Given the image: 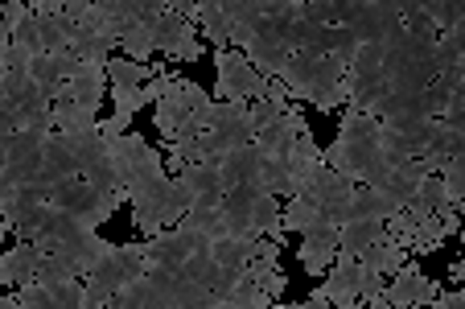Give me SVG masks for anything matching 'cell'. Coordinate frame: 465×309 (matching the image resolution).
<instances>
[{"label": "cell", "instance_id": "obj_5", "mask_svg": "<svg viewBox=\"0 0 465 309\" xmlns=\"http://www.w3.org/2000/svg\"><path fill=\"white\" fill-rule=\"evenodd\" d=\"M214 104H255V99H268L272 83L260 79L252 71V62L239 50H214Z\"/></svg>", "mask_w": 465, "mask_h": 309}, {"label": "cell", "instance_id": "obj_30", "mask_svg": "<svg viewBox=\"0 0 465 309\" xmlns=\"http://www.w3.org/2000/svg\"><path fill=\"white\" fill-rule=\"evenodd\" d=\"M359 260H362L367 268H375L379 276H391V273H400V268L408 264V247H400V244H395V239L383 231V235H379Z\"/></svg>", "mask_w": 465, "mask_h": 309}, {"label": "cell", "instance_id": "obj_56", "mask_svg": "<svg viewBox=\"0 0 465 309\" xmlns=\"http://www.w3.org/2000/svg\"><path fill=\"white\" fill-rule=\"evenodd\" d=\"M260 309H284V305H276V301H272V305H260Z\"/></svg>", "mask_w": 465, "mask_h": 309}, {"label": "cell", "instance_id": "obj_22", "mask_svg": "<svg viewBox=\"0 0 465 309\" xmlns=\"http://www.w3.org/2000/svg\"><path fill=\"white\" fill-rule=\"evenodd\" d=\"M305 128H309V124L301 120V112H297V107H289V112H284L281 120L272 124V128H263V133L255 136L252 145H260L263 157H289L292 145H297V136L305 133Z\"/></svg>", "mask_w": 465, "mask_h": 309}, {"label": "cell", "instance_id": "obj_46", "mask_svg": "<svg viewBox=\"0 0 465 309\" xmlns=\"http://www.w3.org/2000/svg\"><path fill=\"white\" fill-rule=\"evenodd\" d=\"M13 301H17V309H54L50 293H45V289H37L34 281H29V284H21V289L13 293Z\"/></svg>", "mask_w": 465, "mask_h": 309}, {"label": "cell", "instance_id": "obj_21", "mask_svg": "<svg viewBox=\"0 0 465 309\" xmlns=\"http://www.w3.org/2000/svg\"><path fill=\"white\" fill-rule=\"evenodd\" d=\"M42 260H45V252L37 244H29V239L13 244L9 252L0 256V284H5V289H21V284H29Z\"/></svg>", "mask_w": 465, "mask_h": 309}, {"label": "cell", "instance_id": "obj_38", "mask_svg": "<svg viewBox=\"0 0 465 309\" xmlns=\"http://www.w3.org/2000/svg\"><path fill=\"white\" fill-rule=\"evenodd\" d=\"M408 206H416V211H424V214H449V211H453V206H449L445 185H440L437 174H429L420 185H416V194H412V203H408Z\"/></svg>", "mask_w": 465, "mask_h": 309}, {"label": "cell", "instance_id": "obj_52", "mask_svg": "<svg viewBox=\"0 0 465 309\" xmlns=\"http://www.w3.org/2000/svg\"><path fill=\"white\" fill-rule=\"evenodd\" d=\"M284 309H330V301H325L322 293H313V297H305L301 305H284Z\"/></svg>", "mask_w": 465, "mask_h": 309}, {"label": "cell", "instance_id": "obj_49", "mask_svg": "<svg viewBox=\"0 0 465 309\" xmlns=\"http://www.w3.org/2000/svg\"><path fill=\"white\" fill-rule=\"evenodd\" d=\"M25 17H29V5H25V0H5V5H0V21H5V29H9V34Z\"/></svg>", "mask_w": 465, "mask_h": 309}, {"label": "cell", "instance_id": "obj_37", "mask_svg": "<svg viewBox=\"0 0 465 309\" xmlns=\"http://www.w3.org/2000/svg\"><path fill=\"white\" fill-rule=\"evenodd\" d=\"M161 13H165V9H161ZM153 21H157V17L136 21V25H132L128 34L115 42V45H124V54H128L132 62H141V66H149V58L157 54V50H153Z\"/></svg>", "mask_w": 465, "mask_h": 309}, {"label": "cell", "instance_id": "obj_27", "mask_svg": "<svg viewBox=\"0 0 465 309\" xmlns=\"http://www.w3.org/2000/svg\"><path fill=\"white\" fill-rule=\"evenodd\" d=\"M112 50L115 45L107 42L99 29H91V25H74V34H71V58L79 62V66H107V58H112Z\"/></svg>", "mask_w": 465, "mask_h": 309}, {"label": "cell", "instance_id": "obj_11", "mask_svg": "<svg viewBox=\"0 0 465 309\" xmlns=\"http://www.w3.org/2000/svg\"><path fill=\"white\" fill-rule=\"evenodd\" d=\"M292 99L313 104L317 112H338V107H346V71L330 58V54H322V58H313L305 83L297 87V95Z\"/></svg>", "mask_w": 465, "mask_h": 309}, {"label": "cell", "instance_id": "obj_24", "mask_svg": "<svg viewBox=\"0 0 465 309\" xmlns=\"http://www.w3.org/2000/svg\"><path fill=\"white\" fill-rule=\"evenodd\" d=\"M177 182L190 190L193 206H219L223 203V177H219V165H185L177 169Z\"/></svg>", "mask_w": 465, "mask_h": 309}, {"label": "cell", "instance_id": "obj_6", "mask_svg": "<svg viewBox=\"0 0 465 309\" xmlns=\"http://www.w3.org/2000/svg\"><path fill=\"white\" fill-rule=\"evenodd\" d=\"M239 145H252V120H247V104H214L206 133H198V149H203L206 165H219L227 153Z\"/></svg>", "mask_w": 465, "mask_h": 309}, {"label": "cell", "instance_id": "obj_26", "mask_svg": "<svg viewBox=\"0 0 465 309\" xmlns=\"http://www.w3.org/2000/svg\"><path fill=\"white\" fill-rule=\"evenodd\" d=\"M255 244H260V239H252V235H223L211 244V260L223 273H243L255 260Z\"/></svg>", "mask_w": 465, "mask_h": 309}, {"label": "cell", "instance_id": "obj_23", "mask_svg": "<svg viewBox=\"0 0 465 309\" xmlns=\"http://www.w3.org/2000/svg\"><path fill=\"white\" fill-rule=\"evenodd\" d=\"M429 174H432V169L424 165V157H416V161H404V165H391L375 182V190H383L387 198H395L400 206H408V203H412V194H416V185H420Z\"/></svg>", "mask_w": 465, "mask_h": 309}, {"label": "cell", "instance_id": "obj_53", "mask_svg": "<svg viewBox=\"0 0 465 309\" xmlns=\"http://www.w3.org/2000/svg\"><path fill=\"white\" fill-rule=\"evenodd\" d=\"M5 50H9V29H5V21H0V58H5Z\"/></svg>", "mask_w": 465, "mask_h": 309}, {"label": "cell", "instance_id": "obj_17", "mask_svg": "<svg viewBox=\"0 0 465 309\" xmlns=\"http://www.w3.org/2000/svg\"><path fill=\"white\" fill-rule=\"evenodd\" d=\"M317 293L338 309H359V260L338 252L334 264H330V276L317 284Z\"/></svg>", "mask_w": 465, "mask_h": 309}, {"label": "cell", "instance_id": "obj_8", "mask_svg": "<svg viewBox=\"0 0 465 309\" xmlns=\"http://www.w3.org/2000/svg\"><path fill=\"white\" fill-rule=\"evenodd\" d=\"M50 206H58V211H71L74 219L83 223V227L99 231L107 219H112V211H120V198L104 194V190H95V185H87L83 177H66V182L54 185L50 194Z\"/></svg>", "mask_w": 465, "mask_h": 309}, {"label": "cell", "instance_id": "obj_19", "mask_svg": "<svg viewBox=\"0 0 465 309\" xmlns=\"http://www.w3.org/2000/svg\"><path fill=\"white\" fill-rule=\"evenodd\" d=\"M334 256H338V227L317 223V227L301 231V264H305L309 276H325Z\"/></svg>", "mask_w": 465, "mask_h": 309}, {"label": "cell", "instance_id": "obj_1", "mask_svg": "<svg viewBox=\"0 0 465 309\" xmlns=\"http://www.w3.org/2000/svg\"><path fill=\"white\" fill-rule=\"evenodd\" d=\"M322 161L338 174H346L354 185H375L387 174V161L379 153V124L371 115L342 112V128L338 141L322 153Z\"/></svg>", "mask_w": 465, "mask_h": 309}, {"label": "cell", "instance_id": "obj_12", "mask_svg": "<svg viewBox=\"0 0 465 309\" xmlns=\"http://www.w3.org/2000/svg\"><path fill=\"white\" fill-rule=\"evenodd\" d=\"M440 281H429V276L420 273V268L408 260L400 273H391V284H383V293H379L375 301H371V309H412V305H432V301L440 297Z\"/></svg>", "mask_w": 465, "mask_h": 309}, {"label": "cell", "instance_id": "obj_50", "mask_svg": "<svg viewBox=\"0 0 465 309\" xmlns=\"http://www.w3.org/2000/svg\"><path fill=\"white\" fill-rule=\"evenodd\" d=\"M17 133V112H13V104L5 95H0V136H13Z\"/></svg>", "mask_w": 465, "mask_h": 309}, {"label": "cell", "instance_id": "obj_15", "mask_svg": "<svg viewBox=\"0 0 465 309\" xmlns=\"http://www.w3.org/2000/svg\"><path fill=\"white\" fill-rule=\"evenodd\" d=\"M239 54H243L247 62H252V71L260 75V79L276 83V75L284 71V62H289V54H292V50H289V45H284V37L272 29V21H263V25H260V34H255L252 42H247Z\"/></svg>", "mask_w": 465, "mask_h": 309}, {"label": "cell", "instance_id": "obj_43", "mask_svg": "<svg viewBox=\"0 0 465 309\" xmlns=\"http://www.w3.org/2000/svg\"><path fill=\"white\" fill-rule=\"evenodd\" d=\"M42 289V284H37ZM45 293H50L54 309H83V281L74 276V281H54L45 284Z\"/></svg>", "mask_w": 465, "mask_h": 309}, {"label": "cell", "instance_id": "obj_42", "mask_svg": "<svg viewBox=\"0 0 465 309\" xmlns=\"http://www.w3.org/2000/svg\"><path fill=\"white\" fill-rule=\"evenodd\" d=\"M437 177H440V185H445L449 206L461 211V203H465V157H449L445 165L437 169Z\"/></svg>", "mask_w": 465, "mask_h": 309}, {"label": "cell", "instance_id": "obj_31", "mask_svg": "<svg viewBox=\"0 0 465 309\" xmlns=\"http://www.w3.org/2000/svg\"><path fill=\"white\" fill-rule=\"evenodd\" d=\"M449 71H465V29L437 34V42H432V75Z\"/></svg>", "mask_w": 465, "mask_h": 309}, {"label": "cell", "instance_id": "obj_28", "mask_svg": "<svg viewBox=\"0 0 465 309\" xmlns=\"http://www.w3.org/2000/svg\"><path fill=\"white\" fill-rule=\"evenodd\" d=\"M104 87H107L104 66H79V71H74V79L66 83V95H62V99H74V104L95 107V112H99V104H104Z\"/></svg>", "mask_w": 465, "mask_h": 309}, {"label": "cell", "instance_id": "obj_20", "mask_svg": "<svg viewBox=\"0 0 465 309\" xmlns=\"http://www.w3.org/2000/svg\"><path fill=\"white\" fill-rule=\"evenodd\" d=\"M107 247H112V244H107L99 231H83V235H74V239H62V244L42 247V252H50V256H58V260H66V264H71L79 276H87L91 264L104 256Z\"/></svg>", "mask_w": 465, "mask_h": 309}, {"label": "cell", "instance_id": "obj_25", "mask_svg": "<svg viewBox=\"0 0 465 309\" xmlns=\"http://www.w3.org/2000/svg\"><path fill=\"white\" fill-rule=\"evenodd\" d=\"M260 169H263L260 145H239L235 153H227V157L219 161L223 190H231V185H247V182H260Z\"/></svg>", "mask_w": 465, "mask_h": 309}, {"label": "cell", "instance_id": "obj_48", "mask_svg": "<svg viewBox=\"0 0 465 309\" xmlns=\"http://www.w3.org/2000/svg\"><path fill=\"white\" fill-rule=\"evenodd\" d=\"M9 42L13 45H25V50H34V54H42V45H37V21H34V13H29V17L21 21L17 29H13Z\"/></svg>", "mask_w": 465, "mask_h": 309}, {"label": "cell", "instance_id": "obj_44", "mask_svg": "<svg viewBox=\"0 0 465 309\" xmlns=\"http://www.w3.org/2000/svg\"><path fill=\"white\" fill-rule=\"evenodd\" d=\"M34 58H37L34 50H25V45H13V42H9V50H5V58H0V75H29Z\"/></svg>", "mask_w": 465, "mask_h": 309}, {"label": "cell", "instance_id": "obj_39", "mask_svg": "<svg viewBox=\"0 0 465 309\" xmlns=\"http://www.w3.org/2000/svg\"><path fill=\"white\" fill-rule=\"evenodd\" d=\"M182 276L193 281V284H203V289H214L219 276H223V268L211 260V247H203V252H193V256L182 264Z\"/></svg>", "mask_w": 465, "mask_h": 309}, {"label": "cell", "instance_id": "obj_32", "mask_svg": "<svg viewBox=\"0 0 465 309\" xmlns=\"http://www.w3.org/2000/svg\"><path fill=\"white\" fill-rule=\"evenodd\" d=\"M379 235H383V223H375V219L342 223V227H338V252H346V256L359 260Z\"/></svg>", "mask_w": 465, "mask_h": 309}, {"label": "cell", "instance_id": "obj_14", "mask_svg": "<svg viewBox=\"0 0 465 309\" xmlns=\"http://www.w3.org/2000/svg\"><path fill=\"white\" fill-rule=\"evenodd\" d=\"M276 5H281V0H223V17H227L231 45L243 50V45L260 34L263 21L276 17Z\"/></svg>", "mask_w": 465, "mask_h": 309}, {"label": "cell", "instance_id": "obj_57", "mask_svg": "<svg viewBox=\"0 0 465 309\" xmlns=\"http://www.w3.org/2000/svg\"><path fill=\"white\" fill-rule=\"evenodd\" d=\"M412 309H429V305H412Z\"/></svg>", "mask_w": 465, "mask_h": 309}, {"label": "cell", "instance_id": "obj_45", "mask_svg": "<svg viewBox=\"0 0 465 309\" xmlns=\"http://www.w3.org/2000/svg\"><path fill=\"white\" fill-rule=\"evenodd\" d=\"M383 284H387V276H379L375 268H367L359 260V305H371V301L383 293Z\"/></svg>", "mask_w": 465, "mask_h": 309}, {"label": "cell", "instance_id": "obj_51", "mask_svg": "<svg viewBox=\"0 0 465 309\" xmlns=\"http://www.w3.org/2000/svg\"><path fill=\"white\" fill-rule=\"evenodd\" d=\"M429 309H465V293H461V289H449V293H440V297L432 301Z\"/></svg>", "mask_w": 465, "mask_h": 309}, {"label": "cell", "instance_id": "obj_55", "mask_svg": "<svg viewBox=\"0 0 465 309\" xmlns=\"http://www.w3.org/2000/svg\"><path fill=\"white\" fill-rule=\"evenodd\" d=\"M0 309H17V301H13L9 293H0Z\"/></svg>", "mask_w": 465, "mask_h": 309}, {"label": "cell", "instance_id": "obj_36", "mask_svg": "<svg viewBox=\"0 0 465 309\" xmlns=\"http://www.w3.org/2000/svg\"><path fill=\"white\" fill-rule=\"evenodd\" d=\"M177 227L193 231V235H203L206 244H214V239L227 235V223H223V211H219V206H193V211L185 214Z\"/></svg>", "mask_w": 465, "mask_h": 309}, {"label": "cell", "instance_id": "obj_7", "mask_svg": "<svg viewBox=\"0 0 465 309\" xmlns=\"http://www.w3.org/2000/svg\"><path fill=\"white\" fill-rule=\"evenodd\" d=\"M112 165H115V177H120V185H124V194L128 198L136 194L144 182L169 174L165 157H161L141 133H124L120 141H112Z\"/></svg>", "mask_w": 465, "mask_h": 309}, {"label": "cell", "instance_id": "obj_16", "mask_svg": "<svg viewBox=\"0 0 465 309\" xmlns=\"http://www.w3.org/2000/svg\"><path fill=\"white\" fill-rule=\"evenodd\" d=\"M42 145H45L42 133H13L9 141H5V169H0V174L9 177L13 185L29 182V177L42 169Z\"/></svg>", "mask_w": 465, "mask_h": 309}, {"label": "cell", "instance_id": "obj_13", "mask_svg": "<svg viewBox=\"0 0 465 309\" xmlns=\"http://www.w3.org/2000/svg\"><path fill=\"white\" fill-rule=\"evenodd\" d=\"M153 50L169 54V58H177V62H198L203 58V42H198V34H193V21L169 13V5H165V13L153 21Z\"/></svg>", "mask_w": 465, "mask_h": 309}, {"label": "cell", "instance_id": "obj_4", "mask_svg": "<svg viewBox=\"0 0 465 309\" xmlns=\"http://www.w3.org/2000/svg\"><path fill=\"white\" fill-rule=\"evenodd\" d=\"M383 231L400 247H408V256H424V252H437L440 239H449V235L461 231V211L424 214V211H416V206H404L391 223H383Z\"/></svg>", "mask_w": 465, "mask_h": 309}, {"label": "cell", "instance_id": "obj_35", "mask_svg": "<svg viewBox=\"0 0 465 309\" xmlns=\"http://www.w3.org/2000/svg\"><path fill=\"white\" fill-rule=\"evenodd\" d=\"M37 21V45H42V54H66L71 50V34L74 25L66 17H34Z\"/></svg>", "mask_w": 465, "mask_h": 309}, {"label": "cell", "instance_id": "obj_3", "mask_svg": "<svg viewBox=\"0 0 465 309\" xmlns=\"http://www.w3.org/2000/svg\"><path fill=\"white\" fill-rule=\"evenodd\" d=\"M128 203H132V227L141 231L144 239H153V235H161V231L177 227V223L193 211L190 190H185L177 177H169V174L144 182L141 190L128 198Z\"/></svg>", "mask_w": 465, "mask_h": 309}, {"label": "cell", "instance_id": "obj_40", "mask_svg": "<svg viewBox=\"0 0 465 309\" xmlns=\"http://www.w3.org/2000/svg\"><path fill=\"white\" fill-rule=\"evenodd\" d=\"M429 5V17L437 34H449V29H465V5L461 0H424Z\"/></svg>", "mask_w": 465, "mask_h": 309}, {"label": "cell", "instance_id": "obj_2", "mask_svg": "<svg viewBox=\"0 0 465 309\" xmlns=\"http://www.w3.org/2000/svg\"><path fill=\"white\" fill-rule=\"evenodd\" d=\"M153 107H157V112H153V120H157V133L165 136L169 145H173V141H185V136L206 133L211 112H214V99L206 95L198 83L173 75V79H169V87H165V95H161Z\"/></svg>", "mask_w": 465, "mask_h": 309}, {"label": "cell", "instance_id": "obj_18", "mask_svg": "<svg viewBox=\"0 0 465 309\" xmlns=\"http://www.w3.org/2000/svg\"><path fill=\"white\" fill-rule=\"evenodd\" d=\"M74 71H79V62H74L71 54H37L34 66H29V79H34L37 91L54 104V99L66 95V83L74 79Z\"/></svg>", "mask_w": 465, "mask_h": 309}, {"label": "cell", "instance_id": "obj_10", "mask_svg": "<svg viewBox=\"0 0 465 309\" xmlns=\"http://www.w3.org/2000/svg\"><path fill=\"white\" fill-rule=\"evenodd\" d=\"M359 45H379L400 29V0H346V21Z\"/></svg>", "mask_w": 465, "mask_h": 309}, {"label": "cell", "instance_id": "obj_33", "mask_svg": "<svg viewBox=\"0 0 465 309\" xmlns=\"http://www.w3.org/2000/svg\"><path fill=\"white\" fill-rule=\"evenodd\" d=\"M193 25H203L206 42H211L214 50H231L227 17H223V0H198V9H193Z\"/></svg>", "mask_w": 465, "mask_h": 309}, {"label": "cell", "instance_id": "obj_54", "mask_svg": "<svg viewBox=\"0 0 465 309\" xmlns=\"http://www.w3.org/2000/svg\"><path fill=\"white\" fill-rule=\"evenodd\" d=\"M461 276H465V264H461V260H457V264L449 268V281H461Z\"/></svg>", "mask_w": 465, "mask_h": 309}, {"label": "cell", "instance_id": "obj_29", "mask_svg": "<svg viewBox=\"0 0 465 309\" xmlns=\"http://www.w3.org/2000/svg\"><path fill=\"white\" fill-rule=\"evenodd\" d=\"M95 124H99L95 107H83L74 99H54V133L74 136V133H91Z\"/></svg>", "mask_w": 465, "mask_h": 309}, {"label": "cell", "instance_id": "obj_47", "mask_svg": "<svg viewBox=\"0 0 465 309\" xmlns=\"http://www.w3.org/2000/svg\"><path fill=\"white\" fill-rule=\"evenodd\" d=\"M351 71H383V45H359Z\"/></svg>", "mask_w": 465, "mask_h": 309}, {"label": "cell", "instance_id": "obj_41", "mask_svg": "<svg viewBox=\"0 0 465 309\" xmlns=\"http://www.w3.org/2000/svg\"><path fill=\"white\" fill-rule=\"evenodd\" d=\"M243 273L252 276V281L260 284V289L268 293V297H272V301L281 297V293H284V284H289V276H284L281 268H276V260H252V264H247Z\"/></svg>", "mask_w": 465, "mask_h": 309}, {"label": "cell", "instance_id": "obj_34", "mask_svg": "<svg viewBox=\"0 0 465 309\" xmlns=\"http://www.w3.org/2000/svg\"><path fill=\"white\" fill-rule=\"evenodd\" d=\"M42 169H45L50 177H58V182H66V177H79V174H74L71 145H66V136H62V133H45V145H42Z\"/></svg>", "mask_w": 465, "mask_h": 309}, {"label": "cell", "instance_id": "obj_9", "mask_svg": "<svg viewBox=\"0 0 465 309\" xmlns=\"http://www.w3.org/2000/svg\"><path fill=\"white\" fill-rule=\"evenodd\" d=\"M351 194H354V182L346 174H338V169H330L325 161L309 169L305 182H301V190H297V198H309V203L322 211V223H330V227H338V219H342Z\"/></svg>", "mask_w": 465, "mask_h": 309}]
</instances>
